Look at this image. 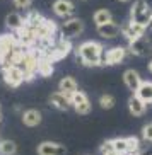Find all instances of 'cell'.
Returning <instances> with one entry per match:
<instances>
[{"label": "cell", "instance_id": "cell-1", "mask_svg": "<svg viewBox=\"0 0 152 155\" xmlns=\"http://www.w3.org/2000/svg\"><path fill=\"white\" fill-rule=\"evenodd\" d=\"M106 50L99 41H86L77 46L75 56L77 61L84 67H101V56L103 51Z\"/></svg>", "mask_w": 152, "mask_h": 155}, {"label": "cell", "instance_id": "cell-2", "mask_svg": "<svg viewBox=\"0 0 152 155\" xmlns=\"http://www.w3.org/2000/svg\"><path fill=\"white\" fill-rule=\"evenodd\" d=\"M150 15H152V9L149 7V4L145 2V0H137V2L132 5V10H130V21L147 26L149 21H150Z\"/></svg>", "mask_w": 152, "mask_h": 155}, {"label": "cell", "instance_id": "cell-3", "mask_svg": "<svg viewBox=\"0 0 152 155\" xmlns=\"http://www.w3.org/2000/svg\"><path fill=\"white\" fill-rule=\"evenodd\" d=\"M82 31H84V22L77 17L67 19V21L60 26V36L67 38V39H74V38L80 36Z\"/></svg>", "mask_w": 152, "mask_h": 155}, {"label": "cell", "instance_id": "cell-4", "mask_svg": "<svg viewBox=\"0 0 152 155\" xmlns=\"http://www.w3.org/2000/svg\"><path fill=\"white\" fill-rule=\"evenodd\" d=\"M128 51L135 56H147L152 51V45L144 34V36H138L132 41H128Z\"/></svg>", "mask_w": 152, "mask_h": 155}, {"label": "cell", "instance_id": "cell-5", "mask_svg": "<svg viewBox=\"0 0 152 155\" xmlns=\"http://www.w3.org/2000/svg\"><path fill=\"white\" fill-rule=\"evenodd\" d=\"M2 75H4L5 84H7L9 87H12V89L19 87L24 82V72H22V68H21L19 65H12V67H9V68H4L2 70Z\"/></svg>", "mask_w": 152, "mask_h": 155}, {"label": "cell", "instance_id": "cell-6", "mask_svg": "<svg viewBox=\"0 0 152 155\" xmlns=\"http://www.w3.org/2000/svg\"><path fill=\"white\" fill-rule=\"evenodd\" d=\"M56 32H60V28H58L56 22L51 21V19H45V21L36 28L38 39H53V41H55Z\"/></svg>", "mask_w": 152, "mask_h": 155}, {"label": "cell", "instance_id": "cell-7", "mask_svg": "<svg viewBox=\"0 0 152 155\" xmlns=\"http://www.w3.org/2000/svg\"><path fill=\"white\" fill-rule=\"evenodd\" d=\"M70 101H72V107L75 109V113H79V114H89L91 113V101H89L86 92L77 91L74 96L70 97Z\"/></svg>", "mask_w": 152, "mask_h": 155}, {"label": "cell", "instance_id": "cell-8", "mask_svg": "<svg viewBox=\"0 0 152 155\" xmlns=\"http://www.w3.org/2000/svg\"><path fill=\"white\" fill-rule=\"evenodd\" d=\"M147 31H149L147 26L138 24V22H133V21H130L127 26L121 28V34H123L128 41H132V39H135V38H138V36H144Z\"/></svg>", "mask_w": 152, "mask_h": 155}, {"label": "cell", "instance_id": "cell-9", "mask_svg": "<svg viewBox=\"0 0 152 155\" xmlns=\"http://www.w3.org/2000/svg\"><path fill=\"white\" fill-rule=\"evenodd\" d=\"M53 12L58 17H72L75 12V5L70 0H55L53 2Z\"/></svg>", "mask_w": 152, "mask_h": 155}, {"label": "cell", "instance_id": "cell-10", "mask_svg": "<svg viewBox=\"0 0 152 155\" xmlns=\"http://www.w3.org/2000/svg\"><path fill=\"white\" fill-rule=\"evenodd\" d=\"M97 32H99V36L104 38V39H115L121 34V26H118L116 22H106V24H101V26H97Z\"/></svg>", "mask_w": 152, "mask_h": 155}, {"label": "cell", "instance_id": "cell-11", "mask_svg": "<svg viewBox=\"0 0 152 155\" xmlns=\"http://www.w3.org/2000/svg\"><path fill=\"white\" fill-rule=\"evenodd\" d=\"M17 45H19V39H17L15 34H9V32L0 34V58L4 55H7L9 51L15 50Z\"/></svg>", "mask_w": 152, "mask_h": 155}, {"label": "cell", "instance_id": "cell-12", "mask_svg": "<svg viewBox=\"0 0 152 155\" xmlns=\"http://www.w3.org/2000/svg\"><path fill=\"white\" fill-rule=\"evenodd\" d=\"M147 107H149V104L144 99H140L137 94H133V96L128 99V111L133 114V116H144L145 111H147Z\"/></svg>", "mask_w": 152, "mask_h": 155}, {"label": "cell", "instance_id": "cell-13", "mask_svg": "<svg viewBox=\"0 0 152 155\" xmlns=\"http://www.w3.org/2000/svg\"><path fill=\"white\" fill-rule=\"evenodd\" d=\"M127 53H128V50H127V48H121V46H115V48L106 50L108 65H118V63H121V61H125Z\"/></svg>", "mask_w": 152, "mask_h": 155}, {"label": "cell", "instance_id": "cell-14", "mask_svg": "<svg viewBox=\"0 0 152 155\" xmlns=\"http://www.w3.org/2000/svg\"><path fill=\"white\" fill-rule=\"evenodd\" d=\"M123 82L125 85L128 87L132 92H135L138 89V85L142 84V77H140V73L137 72V70H127V72L123 73Z\"/></svg>", "mask_w": 152, "mask_h": 155}, {"label": "cell", "instance_id": "cell-15", "mask_svg": "<svg viewBox=\"0 0 152 155\" xmlns=\"http://www.w3.org/2000/svg\"><path fill=\"white\" fill-rule=\"evenodd\" d=\"M38 153L41 155H56V153H65V147L55 141H43L41 145H38Z\"/></svg>", "mask_w": 152, "mask_h": 155}, {"label": "cell", "instance_id": "cell-16", "mask_svg": "<svg viewBox=\"0 0 152 155\" xmlns=\"http://www.w3.org/2000/svg\"><path fill=\"white\" fill-rule=\"evenodd\" d=\"M58 91L63 92L67 97H72L75 92L79 91V85H77V80L74 77H63L58 84Z\"/></svg>", "mask_w": 152, "mask_h": 155}, {"label": "cell", "instance_id": "cell-17", "mask_svg": "<svg viewBox=\"0 0 152 155\" xmlns=\"http://www.w3.org/2000/svg\"><path fill=\"white\" fill-rule=\"evenodd\" d=\"M50 102L51 106H55L56 109H60V111H67L72 106V101H70V97H67L63 94V92H55V94H51L50 97Z\"/></svg>", "mask_w": 152, "mask_h": 155}, {"label": "cell", "instance_id": "cell-18", "mask_svg": "<svg viewBox=\"0 0 152 155\" xmlns=\"http://www.w3.org/2000/svg\"><path fill=\"white\" fill-rule=\"evenodd\" d=\"M41 119H43V116H41V113H39L38 109H26L22 113V123L26 124L28 128L38 126V124L41 123Z\"/></svg>", "mask_w": 152, "mask_h": 155}, {"label": "cell", "instance_id": "cell-19", "mask_svg": "<svg viewBox=\"0 0 152 155\" xmlns=\"http://www.w3.org/2000/svg\"><path fill=\"white\" fill-rule=\"evenodd\" d=\"M133 94H137L140 99H144L149 104V102L152 101V82L150 80H142V84L138 85V89L133 92Z\"/></svg>", "mask_w": 152, "mask_h": 155}, {"label": "cell", "instance_id": "cell-20", "mask_svg": "<svg viewBox=\"0 0 152 155\" xmlns=\"http://www.w3.org/2000/svg\"><path fill=\"white\" fill-rule=\"evenodd\" d=\"M24 24H26V19H24L22 15L15 14V12L9 14L7 19H5V26H7L9 29H12V31H17L19 28H22Z\"/></svg>", "mask_w": 152, "mask_h": 155}, {"label": "cell", "instance_id": "cell-21", "mask_svg": "<svg viewBox=\"0 0 152 155\" xmlns=\"http://www.w3.org/2000/svg\"><path fill=\"white\" fill-rule=\"evenodd\" d=\"M53 72H55V68H53V61L45 60V58L39 60V65H38V75H39V77H51Z\"/></svg>", "mask_w": 152, "mask_h": 155}, {"label": "cell", "instance_id": "cell-22", "mask_svg": "<svg viewBox=\"0 0 152 155\" xmlns=\"http://www.w3.org/2000/svg\"><path fill=\"white\" fill-rule=\"evenodd\" d=\"M94 24L96 26H101V24H106V22H111L113 17H111V12L108 9H99L94 12Z\"/></svg>", "mask_w": 152, "mask_h": 155}, {"label": "cell", "instance_id": "cell-23", "mask_svg": "<svg viewBox=\"0 0 152 155\" xmlns=\"http://www.w3.org/2000/svg\"><path fill=\"white\" fill-rule=\"evenodd\" d=\"M24 19H26V24H29V26H32V28H38L46 17H43L39 12H36V10H32V12L28 14V17H24Z\"/></svg>", "mask_w": 152, "mask_h": 155}, {"label": "cell", "instance_id": "cell-24", "mask_svg": "<svg viewBox=\"0 0 152 155\" xmlns=\"http://www.w3.org/2000/svg\"><path fill=\"white\" fill-rule=\"evenodd\" d=\"M15 152H17V145H15L14 141H10V140L0 141V153L10 155V153H15Z\"/></svg>", "mask_w": 152, "mask_h": 155}, {"label": "cell", "instance_id": "cell-25", "mask_svg": "<svg viewBox=\"0 0 152 155\" xmlns=\"http://www.w3.org/2000/svg\"><path fill=\"white\" fill-rule=\"evenodd\" d=\"M113 145H115L116 153H128V141H127V138H113Z\"/></svg>", "mask_w": 152, "mask_h": 155}, {"label": "cell", "instance_id": "cell-26", "mask_svg": "<svg viewBox=\"0 0 152 155\" xmlns=\"http://www.w3.org/2000/svg\"><path fill=\"white\" fill-rule=\"evenodd\" d=\"M99 106H101L103 109H111L115 106V97L111 96V94H103L99 97Z\"/></svg>", "mask_w": 152, "mask_h": 155}, {"label": "cell", "instance_id": "cell-27", "mask_svg": "<svg viewBox=\"0 0 152 155\" xmlns=\"http://www.w3.org/2000/svg\"><path fill=\"white\" fill-rule=\"evenodd\" d=\"M127 141H128V153H135L140 150V140L137 137H128Z\"/></svg>", "mask_w": 152, "mask_h": 155}, {"label": "cell", "instance_id": "cell-28", "mask_svg": "<svg viewBox=\"0 0 152 155\" xmlns=\"http://www.w3.org/2000/svg\"><path fill=\"white\" fill-rule=\"evenodd\" d=\"M99 153H116V152H115V145H113V140L103 141L101 147H99Z\"/></svg>", "mask_w": 152, "mask_h": 155}, {"label": "cell", "instance_id": "cell-29", "mask_svg": "<svg viewBox=\"0 0 152 155\" xmlns=\"http://www.w3.org/2000/svg\"><path fill=\"white\" fill-rule=\"evenodd\" d=\"M142 140H145L147 143H152V121L142 128Z\"/></svg>", "mask_w": 152, "mask_h": 155}, {"label": "cell", "instance_id": "cell-30", "mask_svg": "<svg viewBox=\"0 0 152 155\" xmlns=\"http://www.w3.org/2000/svg\"><path fill=\"white\" fill-rule=\"evenodd\" d=\"M32 4V0H14V5L17 9H29Z\"/></svg>", "mask_w": 152, "mask_h": 155}, {"label": "cell", "instance_id": "cell-31", "mask_svg": "<svg viewBox=\"0 0 152 155\" xmlns=\"http://www.w3.org/2000/svg\"><path fill=\"white\" fill-rule=\"evenodd\" d=\"M147 29H149V31H152V15H150V21H149V24H147Z\"/></svg>", "mask_w": 152, "mask_h": 155}, {"label": "cell", "instance_id": "cell-32", "mask_svg": "<svg viewBox=\"0 0 152 155\" xmlns=\"http://www.w3.org/2000/svg\"><path fill=\"white\" fill-rule=\"evenodd\" d=\"M147 68H149V72L152 73V60H150V61H149V65H147Z\"/></svg>", "mask_w": 152, "mask_h": 155}, {"label": "cell", "instance_id": "cell-33", "mask_svg": "<svg viewBox=\"0 0 152 155\" xmlns=\"http://www.w3.org/2000/svg\"><path fill=\"white\" fill-rule=\"evenodd\" d=\"M118 2H121V4H127V2H130V0H118Z\"/></svg>", "mask_w": 152, "mask_h": 155}, {"label": "cell", "instance_id": "cell-34", "mask_svg": "<svg viewBox=\"0 0 152 155\" xmlns=\"http://www.w3.org/2000/svg\"><path fill=\"white\" fill-rule=\"evenodd\" d=\"M149 107H152V101H150V102H149Z\"/></svg>", "mask_w": 152, "mask_h": 155}, {"label": "cell", "instance_id": "cell-35", "mask_svg": "<svg viewBox=\"0 0 152 155\" xmlns=\"http://www.w3.org/2000/svg\"><path fill=\"white\" fill-rule=\"evenodd\" d=\"M0 118H2V116H0Z\"/></svg>", "mask_w": 152, "mask_h": 155}]
</instances>
